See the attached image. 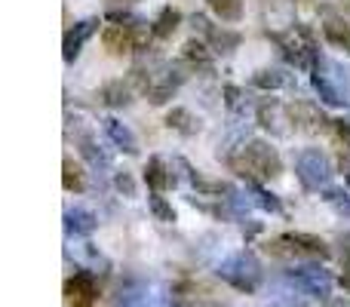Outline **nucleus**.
Returning <instances> with one entry per match:
<instances>
[{"mask_svg": "<svg viewBox=\"0 0 350 307\" xmlns=\"http://www.w3.org/2000/svg\"><path fill=\"white\" fill-rule=\"evenodd\" d=\"M148 206H151V212H154V218H157V222H163V224L178 222V215H175L172 203H170L166 197H160V193H151V197H148Z\"/></svg>", "mask_w": 350, "mask_h": 307, "instance_id": "obj_28", "label": "nucleus"}, {"mask_svg": "<svg viewBox=\"0 0 350 307\" xmlns=\"http://www.w3.org/2000/svg\"><path fill=\"white\" fill-rule=\"evenodd\" d=\"M98 18L92 16V18H80V22H74V28H68L65 31V43H62V55H65V62L71 65V62H77V55H80V49H83V43L90 40L92 34L98 31Z\"/></svg>", "mask_w": 350, "mask_h": 307, "instance_id": "obj_8", "label": "nucleus"}, {"mask_svg": "<svg viewBox=\"0 0 350 307\" xmlns=\"http://www.w3.org/2000/svg\"><path fill=\"white\" fill-rule=\"evenodd\" d=\"M96 295H98V289H96V277H92L90 271H74V277H68V283H65V302L68 307H92L96 304Z\"/></svg>", "mask_w": 350, "mask_h": 307, "instance_id": "obj_7", "label": "nucleus"}, {"mask_svg": "<svg viewBox=\"0 0 350 307\" xmlns=\"http://www.w3.org/2000/svg\"><path fill=\"white\" fill-rule=\"evenodd\" d=\"M117 307H157V302H154L142 286H126V289H120Z\"/></svg>", "mask_w": 350, "mask_h": 307, "instance_id": "obj_26", "label": "nucleus"}, {"mask_svg": "<svg viewBox=\"0 0 350 307\" xmlns=\"http://www.w3.org/2000/svg\"><path fill=\"white\" fill-rule=\"evenodd\" d=\"M289 114H292V123H295V129H304V133H320V129L329 126V120L323 117V111L317 108V105H310V102L292 105Z\"/></svg>", "mask_w": 350, "mask_h": 307, "instance_id": "obj_11", "label": "nucleus"}, {"mask_svg": "<svg viewBox=\"0 0 350 307\" xmlns=\"http://www.w3.org/2000/svg\"><path fill=\"white\" fill-rule=\"evenodd\" d=\"M77 145H80V157H83V160L90 163L92 169H108L111 160H114L108 148H102L96 139H92V135H80Z\"/></svg>", "mask_w": 350, "mask_h": 307, "instance_id": "obj_17", "label": "nucleus"}, {"mask_svg": "<svg viewBox=\"0 0 350 307\" xmlns=\"http://www.w3.org/2000/svg\"><path fill=\"white\" fill-rule=\"evenodd\" d=\"M246 191H249V197H252V203L258 206V209L271 212V215H283V203H280V197L273 191H267V187H261V181H249Z\"/></svg>", "mask_w": 350, "mask_h": 307, "instance_id": "obj_21", "label": "nucleus"}, {"mask_svg": "<svg viewBox=\"0 0 350 307\" xmlns=\"http://www.w3.org/2000/svg\"><path fill=\"white\" fill-rule=\"evenodd\" d=\"M215 273H218V280H224L228 286H234L237 292H246V295H255L261 289V283H265V267H261V261L249 249L218 261Z\"/></svg>", "mask_w": 350, "mask_h": 307, "instance_id": "obj_2", "label": "nucleus"}, {"mask_svg": "<svg viewBox=\"0 0 350 307\" xmlns=\"http://www.w3.org/2000/svg\"><path fill=\"white\" fill-rule=\"evenodd\" d=\"M151 25H154V37H157V40H170L175 31L181 28V12L175 10V6H163Z\"/></svg>", "mask_w": 350, "mask_h": 307, "instance_id": "obj_22", "label": "nucleus"}, {"mask_svg": "<svg viewBox=\"0 0 350 307\" xmlns=\"http://www.w3.org/2000/svg\"><path fill=\"white\" fill-rule=\"evenodd\" d=\"M267 249L277 255H308V258H329V246L326 240L314 234H304V230H295V234H280L267 243Z\"/></svg>", "mask_w": 350, "mask_h": 307, "instance_id": "obj_5", "label": "nucleus"}, {"mask_svg": "<svg viewBox=\"0 0 350 307\" xmlns=\"http://www.w3.org/2000/svg\"><path fill=\"white\" fill-rule=\"evenodd\" d=\"M255 117H258V123L267 129V133L273 135H283L286 126H283V105L277 102V98H265V102H258V108H255Z\"/></svg>", "mask_w": 350, "mask_h": 307, "instance_id": "obj_14", "label": "nucleus"}, {"mask_svg": "<svg viewBox=\"0 0 350 307\" xmlns=\"http://www.w3.org/2000/svg\"><path fill=\"white\" fill-rule=\"evenodd\" d=\"M224 105H228L234 114H240V111H246V105H249V96L240 90V86H234V83H228L224 86Z\"/></svg>", "mask_w": 350, "mask_h": 307, "instance_id": "obj_29", "label": "nucleus"}, {"mask_svg": "<svg viewBox=\"0 0 350 307\" xmlns=\"http://www.w3.org/2000/svg\"><path fill=\"white\" fill-rule=\"evenodd\" d=\"M102 102L108 108H126L133 102V83L129 80H111L102 86Z\"/></svg>", "mask_w": 350, "mask_h": 307, "instance_id": "obj_19", "label": "nucleus"}, {"mask_svg": "<svg viewBox=\"0 0 350 307\" xmlns=\"http://www.w3.org/2000/svg\"><path fill=\"white\" fill-rule=\"evenodd\" d=\"M323 37H326L329 46L350 55V22H345V18H326L323 22Z\"/></svg>", "mask_w": 350, "mask_h": 307, "instance_id": "obj_16", "label": "nucleus"}, {"mask_svg": "<svg viewBox=\"0 0 350 307\" xmlns=\"http://www.w3.org/2000/svg\"><path fill=\"white\" fill-rule=\"evenodd\" d=\"M295 175L304 191H326L332 181V160L320 148H304L295 157Z\"/></svg>", "mask_w": 350, "mask_h": 307, "instance_id": "obj_4", "label": "nucleus"}, {"mask_svg": "<svg viewBox=\"0 0 350 307\" xmlns=\"http://www.w3.org/2000/svg\"><path fill=\"white\" fill-rule=\"evenodd\" d=\"M289 283L295 286L298 292L310 298H320V302H329L332 298V289H335V277L320 265V261H304V265H295L286 271Z\"/></svg>", "mask_w": 350, "mask_h": 307, "instance_id": "obj_3", "label": "nucleus"}, {"mask_svg": "<svg viewBox=\"0 0 350 307\" xmlns=\"http://www.w3.org/2000/svg\"><path fill=\"white\" fill-rule=\"evenodd\" d=\"M271 307H301V304H295V302H280V304H271Z\"/></svg>", "mask_w": 350, "mask_h": 307, "instance_id": "obj_35", "label": "nucleus"}, {"mask_svg": "<svg viewBox=\"0 0 350 307\" xmlns=\"http://www.w3.org/2000/svg\"><path fill=\"white\" fill-rule=\"evenodd\" d=\"M181 55H185L187 65L203 68V71H212V65H215V53H212V46L203 43V40H197V37H191V40L181 46Z\"/></svg>", "mask_w": 350, "mask_h": 307, "instance_id": "obj_15", "label": "nucleus"}, {"mask_svg": "<svg viewBox=\"0 0 350 307\" xmlns=\"http://www.w3.org/2000/svg\"><path fill=\"white\" fill-rule=\"evenodd\" d=\"M166 126L175 129L178 135H185V139H191V135L200 133V117H193L187 108H172L166 114Z\"/></svg>", "mask_w": 350, "mask_h": 307, "instance_id": "obj_20", "label": "nucleus"}, {"mask_svg": "<svg viewBox=\"0 0 350 307\" xmlns=\"http://www.w3.org/2000/svg\"><path fill=\"white\" fill-rule=\"evenodd\" d=\"M105 18H108L111 25H139L142 22V18L133 16L129 10H108V12H105Z\"/></svg>", "mask_w": 350, "mask_h": 307, "instance_id": "obj_30", "label": "nucleus"}, {"mask_svg": "<svg viewBox=\"0 0 350 307\" xmlns=\"http://www.w3.org/2000/svg\"><path fill=\"white\" fill-rule=\"evenodd\" d=\"M114 187L123 193V197H135V181H133V175H129L126 169L114 175Z\"/></svg>", "mask_w": 350, "mask_h": 307, "instance_id": "obj_31", "label": "nucleus"}, {"mask_svg": "<svg viewBox=\"0 0 350 307\" xmlns=\"http://www.w3.org/2000/svg\"><path fill=\"white\" fill-rule=\"evenodd\" d=\"M310 86H314V92L320 96L323 105H329V108H341L345 105V98H341V92L332 86V80L326 77V74L320 71V65L314 68V74H310Z\"/></svg>", "mask_w": 350, "mask_h": 307, "instance_id": "obj_18", "label": "nucleus"}, {"mask_svg": "<svg viewBox=\"0 0 350 307\" xmlns=\"http://www.w3.org/2000/svg\"><path fill=\"white\" fill-rule=\"evenodd\" d=\"M191 25H193V31H197L200 37H206V43L212 46V53H215V55H230L243 43V37L237 34V31L224 28V25H212L203 12H193Z\"/></svg>", "mask_w": 350, "mask_h": 307, "instance_id": "obj_6", "label": "nucleus"}, {"mask_svg": "<svg viewBox=\"0 0 350 307\" xmlns=\"http://www.w3.org/2000/svg\"><path fill=\"white\" fill-rule=\"evenodd\" d=\"M206 6L224 25H237L243 18V0H206Z\"/></svg>", "mask_w": 350, "mask_h": 307, "instance_id": "obj_23", "label": "nucleus"}, {"mask_svg": "<svg viewBox=\"0 0 350 307\" xmlns=\"http://www.w3.org/2000/svg\"><path fill=\"white\" fill-rule=\"evenodd\" d=\"M341 286H345V289L350 292V267H345V273H341V280H338Z\"/></svg>", "mask_w": 350, "mask_h": 307, "instance_id": "obj_34", "label": "nucleus"}, {"mask_svg": "<svg viewBox=\"0 0 350 307\" xmlns=\"http://www.w3.org/2000/svg\"><path fill=\"white\" fill-rule=\"evenodd\" d=\"M175 181H178V175L172 172V166L163 160V157H148L145 163V185L151 187V193H163L170 191V187H175Z\"/></svg>", "mask_w": 350, "mask_h": 307, "instance_id": "obj_9", "label": "nucleus"}, {"mask_svg": "<svg viewBox=\"0 0 350 307\" xmlns=\"http://www.w3.org/2000/svg\"><path fill=\"white\" fill-rule=\"evenodd\" d=\"M252 86H258V90H265V92H273V90H280V86H286V74L277 71V68H258V71L252 74Z\"/></svg>", "mask_w": 350, "mask_h": 307, "instance_id": "obj_25", "label": "nucleus"}, {"mask_svg": "<svg viewBox=\"0 0 350 307\" xmlns=\"http://www.w3.org/2000/svg\"><path fill=\"white\" fill-rule=\"evenodd\" d=\"M105 133H108V139L114 142V148H120L123 154H129V157L139 154V139H135V133L126 126V123L117 120V117H108V120H105Z\"/></svg>", "mask_w": 350, "mask_h": 307, "instance_id": "obj_12", "label": "nucleus"}, {"mask_svg": "<svg viewBox=\"0 0 350 307\" xmlns=\"http://www.w3.org/2000/svg\"><path fill=\"white\" fill-rule=\"evenodd\" d=\"M102 43L111 55H126L135 53V31L133 25H108L102 31Z\"/></svg>", "mask_w": 350, "mask_h": 307, "instance_id": "obj_10", "label": "nucleus"}, {"mask_svg": "<svg viewBox=\"0 0 350 307\" xmlns=\"http://www.w3.org/2000/svg\"><path fill=\"white\" fill-rule=\"evenodd\" d=\"M62 185H65V191H71V193H83L86 191L83 169H80L71 157H65V163H62Z\"/></svg>", "mask_w": 350, "mask_h": 307, "instance_id": "obj_24", "label": "nucleus"}, {"mask_svg": "<svg viewBox=\"0 0 350 307\" xmlns=\"http://www.w3.org/2000/svg\"><path fill=\"white\" fill-rule=\"evenodd\" d=\"M133 3H139V0H111V10H117V6L126 10V6H133Z\"/></svg>", "mask_w": 350, "mask_h": 307, "instance_id": "obj_33", "label": "nucleus"}, {"mask_svg": "<svg viewBox=\"0 0 350 307\" xmlns=\"http://www.w3.org/2000/svg\"><path fill=\"white\" fill-rule=\"evenodd\" d=\"M341 258H345V267H350V234L341 237Z\"/></svg>", "mask_w": 350, "mask_h": 307, "instance_id": "obj_32", "label": "nucleus"}, {"mask_svg": "<svg viewBox=\"0 0 350 307\" xmlns=\"http://www.w3.org/2000/svg\"><path fill=\"white\" fill-rule=\"evenodd\" d=\"M98 228V215L83 206H71L65 209V230L68 234H77V237H90L92 230Z\"/></svg>", "mask_w": 350, "mask_h": 307, "instance_id": "obj_13", "label": "nucleus"}, {"mask_svg": "<svg viewBox=\"0 0 350 307\" xmlns=\"http://www.w3.org/2000/svg\"><path fill=\"white\" fill-rule=\"evenodd\" d=\"M228 166L240 178H246V185L249 181H271L283 172V160H280L277 148L265 139H249L240 151L228 157Z\"/></svg>", "mask_w": 350, "mask_h": 307, "instance_id": "obj_1", "label": "nucleus"}, {"mask_svg": "<svg viewBox=\"0 0 350 307\" xmlns=\"http://www.w3.org/2000/svg\"><path fill=\"white\" fill-rule=\"evenodd\" d=\"M323 200H326L341 218H350V191H345V187H326Z\"/></svg>", "mask_w": 350, "mask_h": 307, "instance_id": "obj_27", "label": "nucleus"}]
</instances>
